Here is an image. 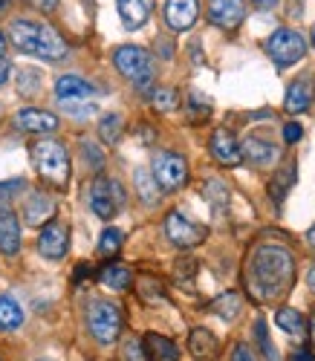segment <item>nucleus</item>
I'll return each instance as SVG.
<instances>
[{
	"label": "nucleus",
	"mask_w": 315,
	"mask_h": 361,
	"mask_svg": "<svg viewBox=\"0 0 315 361\" xmlns=\"http://www.w3.org/2000/svg\"><path fill=\"white\" fill-rule=\"evenodd\" d=\"M20 249V226L12 212H0V252L18 255Z\"/></svg>",
	"instance_id": "nucleus-21"
},
{
	"label": "nucleus",
	"mask_w": 315,
	"mask_h": 361,
	"mask_svg": "<svg viewBox=\"0 0 315 361\" xmlns=\"http://www.w3.org/2000/svg\"><path fill=\"white\" fill-rule=\"evenodd\" d=\"M87 326L96 341L102 344H113L124 326V318H121V310L110 300H90L87 307Z\"/></svg>",
	"instance_id": "nucleus-5"
},
{
	"label": "nucleus",
	"mask_w": 315,
	"mask_h": 361,
	"mask_svg": "<svg viewBox=\"0 0 315 361\" xmlns=\"http://www.w3.org/2000/svg\"><path fill=\"white\" fill-rule=\"evenodd\" d=\"M188 107H191V113H197V118H203V116L211 110V104H208L200 93H191V99H188Z\"/></svg>",
	"instance_id": "nucleus-39"
},
{
	"label": "nucleus",
	"mask_w": 315,
	"mask_h": 361,
	"mask_svg": "<svg viewBox=\"0 0 315 361\" xmlns=\"http://www.w3.org/2000/svg\"><path fill=\"white\" fill-rule=\"evenodd\" d=\"M44 361H47V358H44Z\"/></svg>",
	"instance_id": "nucleus-54"
},
{
	"label": "nucleus",
	"mask_w": 315,
	"mask_h": 361,
	"mask_svg": "<svg viewBox=\"0 0 315 361\" xmlns=\"http://www.w3.org/2000/svg\"><path fill=\"white\" fill-rule=\"evenodd\" d=\"M232 361H258V358H255V353H251L246 344H237L234 353H232Z\"/></svg>",
	"instance_id": "nucleus-42"
},
{
	"label": "nucleus",
	"mask_w": 315,
	"mask_h": 361,
	"mask_svg": "<svg viewBox=\"0 0 315 361\" xmlns=\"http://www.w3.org/2000/svg\"><path fill=\"white\" fill-rule=\"evenodd\" d=\"M136 292H139V298L145 300V304H162L165 300V283L160 278H153V275H142L136 281Z\"/></svg>",
	"instance_id": "nucleus-26"
},
{
	"label": "nucleus",
	"mask_w": 315,
	"mask_h": 361,
	"mask_svg": "<svg viewBox=\"0 0 315 361\" xmlns=\"http://www.w3.org/2000/svg\"><path fill=\"white\" fill-rule=\"evenodd\" d=\"M145 350H148L150 361H179V353H177L174 341L160 336V333H148L145 336Z\"/></svg>",
	"instance_id": "nucleus-22"
},
{
	"label": "nucleus",
	"mask_w": 315,
	"mask_h": 361,
	"mask_svg": "<svg viewBox=\"0 0 315 361\" xmlns=\"http://www.w3.org/2000/svg\"><path fill=\"white\" fill-rule=\"evenodd\" d=\"M121 355H124V361H150V358H148V350H145V341L139 344L136 338H128V341H124Z\"/></svg>",
	"instance_id": "nucleus-37"
},
{
	"label": "nucleus",
	"mask_w": 315,
	"mask_h": 361,
	"mask_svg": "<svg viewBox=\"0 0 315 361\" xmlns=\"http://www.w3.org/2000/svg\"><path fill=\"white\" fill-rule=\"evenodd\" d=\"M102 283L113 292H128L133 286V275H131V269L128 266H121V263H110L102 269Z\"/></svg>",
	"instance_id": "nucleus-23"
},
{
	"label": "nucleus",
	"mask_w": 315,
	"mask_h": 361,
	"mask_svg": "<svg viewBox=\"0 0 315 361\" xmlns=\"http://www.w3.org/2000/svg\"><path fill=\"white\" fill-rule=\"evenodd\" d=\"M153 176L156 183L162 185V191H177L185 185L188 179V165L179 154H171V150H160L153 157Z\"/></svg>",
	"instance_id": "nucleus-8"
},
{
	"label": "nucleus",
	"mask_w": 315,
	"mask_h": 361,
	"mask_svg": "<svg viewBox=\"0 0 315 361\" xmlns=\"http://www.w3.org/2000/svg\"><path fill=\"white\" fill-rule=\"evenodd\" d=\"M290 361H315V355H309V353H295Z\"/></svg>",
	"instance_id": "nucleus-46"
},
{
	"label": "nucleus",
	"mask_w": 315,
	"mask_h": 361,
	"mask_svg": "<svg viewBox=\"0 0 315 361\" xmlns=\"http://www.w3.org/2000/svg\"><path fill=\"white\" fill-rule=\"evenodd\" d=\"M20 324H23L20 307L12 298H0V329H4V333H12V329H18Z\"/></svg>",
	"instance_id": "nucleus-29"
},
{
	"label": "nucleus",
	"mask_w": 315,
	"mask_h": 361,
	"mask_svg": "<svg viewBox=\"0 0 315 361\" xmlns=\"http://www.w3.org/2000/svg\"><path fill=\"white\" fill-rule=\"evenodd\" d=\"M292 183H295V162L290 159L287 165H283V168L275 173L272 185H269V194H272V200H275V202H280L283 197H287V191L292 188Z\"/></svg>",
	"instance_id": "nucleus-27"
},
{
	"label": "nucleus",
	"mask_w": 315,
	"mask_h": 361,
	"mask_svg": "<svg viewBox=\"0 0 315 361\" xmlns=\"http://www.w3.org/2000/svg\"><path fill=\"white\" fill-rule=\"evenodd\" d=\"M292 278H295L292 255L283 246L266 243V246H258L255 255H251V260H249L246 286H249V292L255 300L269 304V300H278V298H283L290 292Z\"/></svg>",
	"instance_id": "nucleus-1"
},
{
	"label": "nucleus",
	"mask_w": 315,
	"mask_h": 361,
	"mask_svg": "<svg viewBox=\"0 0 315 361\" xmlns=\"http://www.w3.org/2000/svg\"><path fill=\"white\" fill-rule=\"evenodd\" d=\"M275 324H278L290 338H304V333H307L304 315H301L298 310H290V307H280V310L275 312Z\"/></svg>",
	"instance_id": "nucleus-25"
},
{
	"label": "nucleus",
	"mask_w": 315,
	"mask_h": 361,
	"mask_svg": "<svg viewBox=\"0 0 315 361\" xmlns=\"http://www.w3.org/2000/svg\"><path fill=\"white\" fill-rule=\"evenodd\" d=\"M153 12V0H119V15L128 29H139Z\"/></svg>",
	"instance_id": "nucleus-20"
},
{
	"label": "nucleus",
	"mask_w": 315,
	"mask_h": 361,
	"mask_svg": "<svg viewBox=\"0 0 315 361\" xmlns=\"http://www.w3.org/2000/svg\"><path fill=\"white\" fill-rule=\"evenodd\" d=\"M18 93L20 96H38L41 93V75H38V70H20V75H18Z\"/></svg>",
	"instance_id": "nucleus-35"
},
{
	"label": "nucleus",
	"mask_w": 315,
	"mask_h": 361,
	"mask_svg": "<svg viewBox=\"0 0 315 361\" xmlns=\"http://www.w3.org/2000/svg\"><path fill=\"white\" fill-rule=\"evenodd\" d=\"M121 130H124V122H121V116L119 113H107L102 116V122H99V136L105 145H116L121 139Z\"/></svg>",
	"instance_id": "nucleus-30"
},
{
	"label": "nucleus",
	"mask_w": 315,
	"mask_h": 361,
	"mask_svg": "<svg viewBox=\"0 0 315 361\" xmlns=\"http://www.w3.org/2000/svg\"><path fill=\"white\" fill-rule=\"evenodd\" d=\"M312 344H315V315H312Z\"/></svg>",
	"instance_id": "nucleus-50"
},
{
	"label": "nucleus",
	"mask_w": 315,
	"mask_h": 361,
	"mask_svg": "<svg viewBox=\"0 0 315 361\" xmlns=\"http://www.w3.org/2000/svg\"><path fill=\"white\" fill-rule=\"evenodd\" d=\"M206 200L211 202L214 212H226V208H229V188H226V183H220V179H208V183H206Z\"/></svg>",
	"instance_id": "nucleus-31"
},
{
	"label": "nucleus",
	"mask_w": 315,
	"mask_h": 361,
	"mask_svg": "<svg viewBox=\"0 0 315 361\" xmlns=\"http://www.w3.org/2000/svg\"><path fill=\"white\" fill-rule=\"evenodd\" d=\"M217 350H220V341H217V336L211 333V329L197 326L194 333L188 336V353L194 355V361H211L217 355Z\"/></svg>",
	"instance_id": "nucleus-18"
},
{
	"label": "nucleus",
	"mask_w": 315,
	"mask_h": 361,
	"mask_svg": "<svg viewBox=\"0 0 315 361\" xmlns=\"http://www.w3.org/2000/svg\"><path fill=\"white\" fill-rule=\"evenodd\" d=\"M246 18V0H211L208 4V20L220 29H237Z\"/></svg>",
	"instance_id": "nucleus-11"
},
{
	"label": "nucleus",
	"mask_w": 315,
	"mask_h": 361,
	"mask_svg": "<svg viewBox=\"0 0 315 361\" xmlns=\"http://www.w3.org/2000/svg\"><path fill=\"white\" fill-rule=\"evenodd\" d=\"M312 44H315V26H312Z\"/></svg>",
	"instance_id": "nucleus-52"
},
{
	"label": "nucleus",
	"mask_w": 315,
	"mask_h": 361,
	"mask_svg": "<svg viewBox=\"0 0 315 361\" xmlns=\"http://www.w3.org/2000/svg\"><path fill=\"white\" fill-rule=\"evenodd\" d=\"M200 15V4L197 0H168L165 4V23L174 32H185L197 23Z\"/></svg>",
	"instance_id": "nucleus-12"
},
{
	"label": "nucleus",
	"mask_w": 315,
	"mask_h": 361,
	"mask_svg": "<svg viewBox=\"0 0 315 361\" xmlns=\"http://www.w3.org/2000/svg\"><path fill=\"white\" fill-rule=\"evenodd\" d=\"M150 102H153V107L160 110V113H171V110L179 107V96H177V90H171V87L153 90V93H150Z\"/></svg>",
	"instance_id": "nucleus-32"
},
{
	"label": "nucleus",
	"mask_w": 315,
	"mask_h": 361,
	"mask_svg": "<svg viewBox=\"0 0 315 361\" xmlns=\"http://www.w3.org/2000/svg\"><path fill=\"white\" fill-rule=\"evenodd\" d=\"M255 338H258L263 355H266L269 361H278V353H275V347H272V341H269V329H266V321H263V318L255 324Z\"/></svg>",
	"instance_id": "nucleus-36"
},
{
	"label": "nucleus",
	"mask_w": 315,
	"mask_h": 361,
	"mask_svg": "<svg viewBox=\"0 0 315 361\" xmlns=\"http://www.w3.org/2000/svg\"><path fill=\"white\" fill-rule=\"evenodd\" d=\"M35 9H41V12H55L58 9V0H29Z\"/></svg>",
	"instance_id": "nucleus-43"
},
{
	"label": "nucleus",
	"mask_w": 315,
	"mask_h": 361,
	"mask_svg": "<svg viewBox=\"0 0 315 361\" xmlns=\"http://www.w3.org/2000/svg\"><path fill=\"white\" fill-rule=\"evenodd\" d=\"M81 150H84V157H87V162H90V168H105V154H102V147H96L90 139H84V145H81Z\"/></svg>",
	"instance_id": "nucleus-38"
},
{
	"label": "nucleus",
	"mask_w": 315,
	"mask_h": 361,
	"mask_svg": "<svg viewBox=\"0 0 315 361\" xmlns=\"http://www.w3.org/2000/svg\"><path fill=\"white\" fill-rule=\"evenodd\" d=\"M0 361H4V358H0Z\"/></svg>",
	"instance_id": "nucleus-53"
},
{
	"label": "nucleus",
	"mask_w": 315,
	"mask_h": 361,
	"mask_svg": "<svg viewBox=\"0 0 315 361\" xmlns=\"http://www.w3.org/2000/svg\"><path fill=\"white\" fill-rule=\"evenodd\" d=\"M9 75H12V64L6 61V58H0V87L9 81Z\"/></svg>",
	"instance_id": "nucleus-44"
},
{
	"label": "nucleus",
	"mask_w": 315,
	"mask_h": 361,
	"mask_svg": "<svg viewBox=\"0 0 315 361\" xmlns=\"http://www.w3.org/2000/svg\"><path fill=\"white\" fill-rule=\"evenodd\" d=\"M211 310H214V315H220L223 321H234L240 315V310H243V298L237 292H226V295H220L214 300Z\"/></svg>",
	"instance_id": "nucleus-28"
},
{
	"label": "nucleus",
	"mask_w": 315,
	"mask_h": 361,
	"mask_svg": "<svg viewBox=\"0 0 315 361\" xmlns=\"http://www.w3.org/2000/svg\"><path fill=\"white\" fill-rule=\"evenodd\" d=\"M6 4H9V0H0V9H6Z\"/></svg>",
	"instance_id": "nucleus-51"
},
{
	"label": "nucleus",
	"mask_w": 315,
	"mask_h": 361,
	"mask_svg": "<svg viewBox=\"0 0 315 361\" xmlns=\"http://www.w3.org/2000/svg\"><path fill=\"white\" fill-rule=\"evenodd\" d=\"M266 52L278 67H292L304 58L307 41H304V35L295 32V29H278V32L266 41Z\"/></svg>",
	"instance_id": "nucleus-7"
},
{
	"label": "nucleus",
	"mask_w": 315,
	"mask_h": 361,
	"mask_svg": "<svg viewBox=\"0 0 315 361\" xmlns=\"http://www.w3.org/2000/svg\"><path fill=\"white\" fill-rule=\"evenodd\" d=\"M255 4H258L261 9H272V6L278 4V0H255Z\"/></svg>",
	"instance_id": "nucleus-47"
},
{
	"label": "nucleus",
	"mask_w": 315,
	"mask_h": 361,
	"mask_svg": "<svg viewBox=\"0 0 315 361\" xmlns=\"http://www.w3.org/2000/svg\"><path fill=\"white\" fill-rule=\"evenodd\" d=\"M32 162H35L44 183H49L55 188H67V183H70V157H67V147L58 139H38L32 145Z\"/></svg>",
	"instance_id": "nucleus-3"
},
{
	"label": "nucleus",
	"mask_w": 315,
	"mask_h": 361,
	"mask_svg": "<svg viewBox=\"0 0 315 361\" xmlns=\"http://www.w3.org/2000/svg\"><path fill=\"white\" fill-rule=\"evenodd\" d=\"M96 87L78 75H61L55 81V99H93Z\"/></svg>",
	"instance_id": "nucleus-19"
},
{
	"label": "nucleus",
	"mask_w": 315,
	"mask_h": 361,
	"mask_svg": "<svg viewBox=\"0 0 315 361\" xmlns=\"http://www.w3.org/2000/svg\"><path fill=\"white\" fill-rule=\"evenodd\" d=\"M124 188L116 183V179H93L90 188H87V205H90V212L102 217V220H113L121 208H124Z\"/></svg>",
	"instance_id": "nucleus-4"
},
{
	"label": "nucleus",
	"mask_w": 315,
	"mask_h": 361,
	"mask_svg": "<svg viewBox=\"0 0 315 361\" xmlns=\"http://www.w3.org/2000/svg\"><path fill=\"white\" fill-rule=\"evenodd\" d=\"M70 249V231L64 223H47L38 237V252L47 260H61Z\"/></svg>",
	"instance_id": "nucleus-10"
},
{
	"label": "nucleus",
	"mask_w": 315,
	"mask_h": 361,
	"mask_svg": "<svg viewBox=\"0 0 315 361\" xmlns=\"http://www.w3.org/2000/svg\"><path fill=\"white\" fill-rule=\"evenodd\" d=\"M20 185H23L20 179H9V183H0V200L6 202L12 194H18V191H20Z\"/></svg>",
	"instance_id": "nucleus-40"
},
{
	"label": "nucleus",
	"mask_w": 315,
	"mask_h": 361,
	"mask_svg": "<svg viewBox=\"0 0 315 361\" xmlns=\"http://www.w3.org/2000/svg\"><path fill=\"white\" fill-rule=\"evenodd\" d=\"M4 52H6V35L0 32V58H4Z\"/></svg>",
	"instance_id": "nucleus-48"
},
{
	"label": "nucleus",
	"mask_w": 315,
	"mask_h": 361,
	"mask_svg": "<svg viewBox=\"0 0 315 361\" xmlns=\"http://www.w3.org/2000/svg\"><path fill=\"white\" fill-rule=\"evenodd\" d=\"M26 226H47L55 217V200L44 191H35L26 197V208H23Z\"/></svg>",
	"instance_id": "nucleus-16"
},
{
	"label": "nucleus",
	"mask_w": 315,
	"mask_h": 361,
	"mask_svg": "<svg viewBox=\"0 0 315 361\" xmlns=\"http://www.w3.org/2000/svg\"><path fill=\"white\" fill-rule=\"evenodd\" d=\"M133 183H136L139 200H142L145 205H156V202H160V197H162V185H160V183H156V176H153V171L148 173L145 168H139V171L133 173Z\"/></svg>",
	"instance_id": "nucleus-24"
},
{
	"label": "nucleus",
	"mask_w": 315,
	"mask_h": 361,
	"mask_svg": "<svg viewBox=\"0 0 315 361\" xmlns=\"http://www.w3.org/2000/svg\"><path fill=\"white\" fill-rule=\"evenodd\" d=\"M211 157H214L220 165L234 168V165H240V159H243V147L237 145V139H234L229 130H214V136H211Z\"/></svg>",
	"instance_id": "nucleus-14"
},
{
	"label": "nucleus",
	"mask_w": 315,
	"mask_h": 361,
	"mask_svg": "<svg viewBox=\"0 0 315 361\" xmlns=\"http://www.w3.org/2000/svg\"><path fill=\"white\" fill-rule=\"evenodd\" d=\"M301 136H304V128H301V125H295V122L283 125V139H287L290 145H295V142H298Z\"/></svg>",
	"instance_id": "nucleus-41"
},
{
	"label": "nucleus",
	"mask_w": 315,
	"mask_h": 361,
	"mask_svg": "<svg viewBox=\"0 0 315 361\" xmlns=\"http://www.w3.org/2000/svg\"><path fill=\"white\" fill-rule=\"evenodd\" d=\"M240 147H243V159L251 165H275L280 159V147L263 136H249Z\"/></svg>",
	"instance_id": "nucleus-15"
},
{
	"label": "nucleus",
	"mask_w": 315,
	"mask_h": 361,
	"mask_svg": "<svg viewBox=\"0 0 315 361\" xmlns=\"http://www.w3.org/2000/svg\"><path fill=\"white\" fill-rule=\"evenodd\" d=\"M15 125L26 133H52L58 128V116L38 107H23L15 113Z\"/></svg>",
	"instance_id": "nucleus-13"
},
{
	"label": "nucleus",
	"mask_w": 315,
	"mask_h": 361,
	"mask_svg": "<svg viewBox=\"0 0 315 361\" xmlns=\"http://www.w3.org/2000/svg\"><path fill=\"white\" fill-rule=\"evenodd\" d=\"M121 243H124V234L119 228H105V234L99 240V255L102 257H116L119 249H121Z\"/></svg>",
	"instance_id": "nucleus-33"
},
{
	"label": "nucleus",
	"mask_w": 315,
	"mask_h": 361,
	"mask_svg": "<svg viewBox=\"0 0 315 361\" xmlns=\"http://www.w3.org/2000/svg\"><path fill=\"white\" fill-rule=\"evenodd\" d=\"M309 243H312V246H315V226H312V228H309Z\"/></svg>",
	"instance_id": "nucleus-49"
},
{
	"label": "nucleus",
	"mask_w": 315,
	"mask_h": 361,
	"mask_svg": "<svg viewBox=\"0 0 315 361\" xmlns=\"http://www.w3.org/2000/svg\"><path fill=\"white\" fill-rule=\"evenodd\" d=\"M312 104V78L301 75L287 87V99H283V107L287 113H304Z\"/></svg>",
	"instance_id": "nucleus-17"
},
{
	"label": "nucleus",
	"mask_w": 315,
	"mask_h": 361,
	"mask_svg": "<svg viewBox=\"0 0 315 361\" xmlns=\"http://www.w3.org/2000/svg\"><path fill=\"white\" fill-rule=\"evenodd\" d=\"M206 234H208V231H206L200 223L188 220V217L179 214V212H171V214L165 217V237L171 240L174 246H179V249L200 246L203 240H206Z\"/></svg>",
	"instance_id": "nucleus-9"
},
{
	"label": "nucleus",
	"mask_w": 315,
	"mask_h": 361,
	"mask_svg": "<svg viewBox=\"0 0 315 361\" xmlns=\"http://www.w3.org/2000/svg\"><path fill=\"white\" fill-rule=\"evenodd\" d=\"M61 110L73 113L76 118H87V116H96V104H93V99H58Z\"/></svg>",
	"instance_id": "nucleus-34"
},
{
	"label": "nucleus",
	"mask_w": 315,
	"mask_h": 361,
	"mask_svg": "<svg viewBox=\"0 0 315 361\" xmlns=\"http://www.w3.org/2000/svg\"><path fill=\"white\" fill-rule=\"evenodd\" d=\"M307 286L315 292V266H309V272H307Z\"/></svg>",
	"instance_id": "nucleus-45"
},
{
	"label": "nucleus",
	"mask_w": 315,
	"mask_h": 361,
	"mask_svg": "<svg viewBox=\"0 0 315 361\" xmlns=\"http://www.w3.org/2000/svg\"><path fill=\"white\" fill-rule=\"evenodd\" d=\"M12 41L20 52L44 58V61H58V58L67 55V41L49 23H38V20H26L18 18L12 23Z\"/></svg>",
	"instance_id": "nucleus-2"
},
{
	"label": "nucleus",
	"mask_w": 315,
	"mask_h": 361,
	"mask_svg": "<svg viewBox=\"0 0 315 361\" xmlns=\"http://www.w3.org/2000/svg\"><path fill=\"white\" fill-rule=\"evenodd\" d=\"M113 64H116V70L124 78H131L139 90L150 87V81H153V61H150V55L142 47H121V49H116Z\"/></svg>",
	"instance_id": "nucleus-6"
}]
</instances>
